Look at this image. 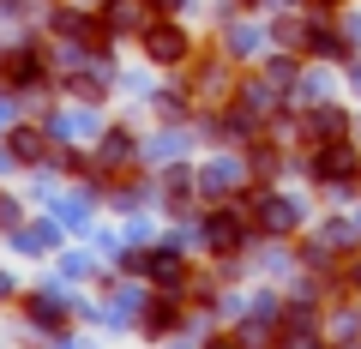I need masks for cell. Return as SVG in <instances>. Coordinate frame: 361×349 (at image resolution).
Instances as JSON below:
<instances>
[{"label": "cell", "mask_w": 361, "mask_h": 349, "mask_svg": "<svg viewBox=\"0 0 361 349\" xmlns=\"http://www.w3.org/2000/svg\"><path fill=\"white\" fill-rule=\"evenodd\" d=\"M54 85V61L42 37H13L0 49V103H18V97H37Z\"/></svg>", "instance_id": "obj_1"}, {"label": "cell", "mask_w": 361, "mask_h": 349, "mask_svg": "<svg viewBox=\"0 0 361 349\" xmlns=\"http://www.w3.org/2000/svg\"><path fill=\"white\" fill-rule=\"evenodd\" d=\"M139 49H145V61H151V66H187V61H193V37H187L169 13H157L151 25L139 30Z\"/></svg>", "instance_id": "obj_2"}, {"label": "cell", "mask_w": 361, "mask_h": 349, "mask_svg": "<svg viewBox=\"0 0 361 349\" xmlns=\"http://www.w3.org/2000/svg\"><path fill=\"white\" fill-rule=\"evenodd\" d=\"M18 307H25V319L37 325V331L66 337V319L78 313V301H73V295H61V289H30V295H18Z\"/></svg>", "instance_id": "obj_3"}, {"label": "cell", "mask_w": 361, "mask_h": 349, "mask_svg": "<svg viewBox=\"0 0 361 349\" xmlns=\"http://www.w3.org/2000/svg\"><path fill=\"white\" fill-rule=\"evenodd\" d=\"M54 145H61V139H54L42 121H18V127H6V151H13L18 169H49Z\"/></svg>", "instance_id": "obj_4"}, {"label": "cell", "mask_w": 361, "mask_h": 349, "mask_svg": "<svg viewBox=\"0 0 361 349\" xmlns=\"http://www.w3.org/2000/svg\"><path fill=\"white\" fill-rule=\"evenodd\" d=\"M127 169H139V139L127 127H109L97 139V175L90 181H109V175H127Z\"/></svg>", "instance_id": "obj_5"}, {"label": "cell", "mask_w": 361, "mask_h": 349, "mask_svg": "<svg viewBox=\"0 0 361 349\" xmlns=\"http://www.w3.org/2000/svg\"><path fill=\"white\" fill-rule=\"evenodd\" d=\"M187 325V301H180V289H157L151 301L139 307V331L145 337H169Z\"/></svg>", "instance_id": "obj_6"}, {"label": "cell", "mask_w": 361, "mask_h": 349, "mask_svg": "<svg viewBox=\"0 0 361 349\" xmlns=\"http://www.w3.org/2000/svg\"><path fill=\"white\" fill-rule=\"evenodd\" d=\"M247 229H253V223H247L235 205H217V211L205 217V247H211L217 259H235V253H241V241H247Z\"/></svg>", "instance_id": "obj_7"}, {"label": "cell", "mask_w": 361, "mask_h": 349, "mask_svg": "<svg viewBox=\"0 0 361 349\" xmlns=\"http://www.w3.org/2000/svg\"><path fill=\"white\" fill-rule=\"evenodd\" d=\"M307 169H313V181H349V175H361V157L349 151L343 139H319Z\"/></svg>", "instance_id": "obj_8"}, {"label": "cell", "mask_w": 361, "mask_h": 349, "mask_svg": "<svg viewBox=\"0 0 361 349\" xmlns=\"http://www.w3.org/2000/svg\"><path fill=\"white\" fill-rule=\"evenodd\" d=\"M145 283L187 289V253H180V247H145Z\"/></svg>", "instance_id": "obj_9"}, {"label": "cell", "mask_w": 361, "mask_h": 349, "mask_svg": "<svg viewBox=\"0 0 361 349\" xmlns=\"http://www.w3.org/2000/svg\"><path fill=\"white\" fill-rule=\"evenodd\" d=\"M241 175H247V163H241V157H217V163H205V169H199V193H205L211 205H229V193L241 187Z\"/></svg>", "instance_id": "obj_10"}, {"label": "cell", "mask_w": 361, "mask_h": 349, "mask_svg": "<svg viewBox=\"0 0 361 349\" xmlns=\"http://www.w3.org/2000/svg\"><path fill=\"white\" fill-rule=\"evenodd\" d=\"M193 193H199V175L180 169V163H169L163 169V211L169 217H187V211H193Z\"/></svg>", "instance_id": "obj_11"}, {"label": "cell", "mask_w": 361, "mask_h": 349, "mask_svg": "<svg viewBox=\"0 0 361 349\" xmlns=\"http://www.w3.org/2000/svg\"><path fill=\"white\" fill-rule=\"evenodd\" d=\"M349 133V115L337 103H319V109H307V139L319 145V139H343Z\"/></svg>", "instance_id": "obj_12"}, {"label": "cell", "mask_w": 361, "mask_h": 349, "mask_svg": "<svg viewBox=\"0 0 361 349\" xmlns=\"http://www.w3.org/2000/svg\"><path fill=\"white\" fill-rule=\"evenodd\" d=\"M223 42H229L235 61H247V54H259V42H265V37H259L253 25H229V37H223Z\"/></svg>", "instance_id": "obj_13"}, {"label": "cell", "mask_w": 361, "mask_h": 349, "mask_svg": "<svg viewBox=\"0 0 361 349\" xmlns=\"http://www.w3.org/2000/svg\"><path fill=\"white\" fill-rule=\"evenodd\" d=\"M187 109H193V97H180V91H163V97H157V115H163L169 127H180V121H187Z\"/></svg>", "instance_id": "obj_14"}, {"label": "cell", "mask_w": 361, "mask_h": 349, "mask_svg": "<svg viewBox=\"0 0 361 349\" xmlns=\"http://www.w3.org/2000/svg\"><path fill=\"white\" fill-rule=\"evenodd\" d=\"M271 37L283 42V49H307V37H313V30L301 25V18H277V30H271Z\"/></svg>", "instance_id": "obj_15"}, {"label": "cell", "mask_w": 361, "mask_h": 349, "mask_svg": "<svg viewBox=\"0 0 361 349\" xmlns=\"http://www.w3.org/2000/svg\"><path fill=\"white\" fill-rule=\"evenodd\" d=\"M295 73H301L295 54H271V61H265V78H271V85H295Z\"/></svg>", "instance_id": "obj_16"}, {"label": "cell", "mask_w": 361, "mask_h": 349, "mask_svg": "<svg viewBox=\"0 0 361 349\" xmlns=\"http://www.w3.org/2000/svg\"><path fill=\"white\" fill-rule=\"evenodd\" d=\"M54 223H61V229H85V223H90V211L78 205V199H61V205H54Z\"/></svg>", "instance_id": "obj_17"}, {"label": "cell", "mask_w": 361, "mask_h": 349, "mask_svg": "<svg viewBox=\"0 0 361 349\" xmlns=\"http://www.w3.org/2000/svg\"><path fill=\"white\" fill-rule=\"evenodd\" d=\"M18 223H25V205H18V199H13V193H0V229L13 235V229H18Z\"/></svg>", "instance_id": "obj_18"}, {"label": "cell", "mask_w": 361, "mask_h": 349, "mask_svg": "<svg viewBox=\"0 0 361 349\" xmlns=\"http://www.w3.org/2000/svg\"><path fill=\"white\" fill-rule=\"evenodd\" d=\"M90 271H97V265H90L85 253H66V259H61V277H73V283H85Z\"/></svg>", "instance_id": "obj_19"}, {"label": "cell", "mask_w": 361, "mask_h": 349, "mask_svg": "<svg viewBox=\"0 0 361 349\" xmlns=\"http://www.w3.org/2000/svg\"><path fill=\"white\" fill-rule=\"evenodd\" d=\"M319 241H325V247H349V241H355V229H349V223H325Z\"/></svg>", "instance_id": "obj_20"}, {"label": "cell", "mask_w": 361, "mask_h": 349, "mask_svg": "<svg viewBox=\"0 0 361 349\" xmlns=\"http://www.w3.org/2000/svg\"><path fill=\"white\" fill-rule=\"evenodd\" d=\"M151 13H180V6H193V0H145Z\"/></svg>", "instance_id": "obj_21"}, {"label": "cell", "mask_w": 361, "mask_h": 349, "mask_svg": "<svg viewBox=\"0 0 361 349\" xmlns=\"http://www.w3.org/2000/svg\"><path fill=\"white\" fill-rule=\"evenodd\" d=\"M18 295V283H13V271H0V307H6V301Z\"/></svg>", "instance_id": "obj_22"}, {"label": "cell", "mask_w": 361, "mask_h": 349, "mask_svg": "<svg viewBox=\"0 0 361 349\" xmlns=\"http://www.w3.org/2000/svg\"><path fill=\"white\" fill-rule=\"evenodd\" d=\"M349 85H355V91H361V61H355V66H349Z\"/></svg>", "instance_id": "obj_23"}, {"label": "cell", "mask_w": 361, "mask_h": 349, "mask_svg": "<svg viewBox=\"0 0 361 349\" xmlns=\"http://www.w3.org/2000/svg\"><path fill=\"white\" fill-rule=\"evenodd\" d=\"M313 6H343V0H313Z\"/></svg>", "instance_id": "obj_24"}]
</instances>
